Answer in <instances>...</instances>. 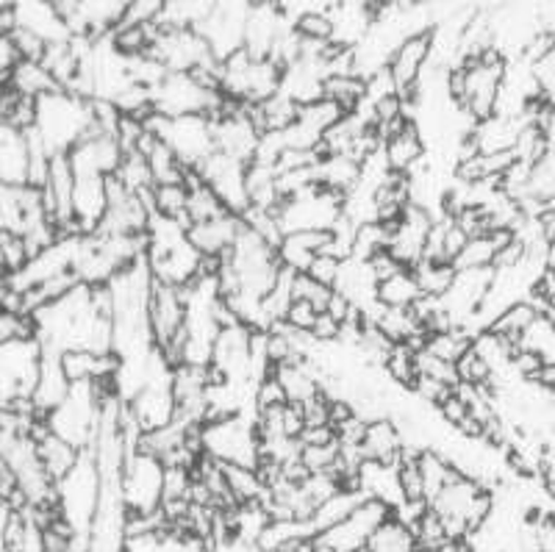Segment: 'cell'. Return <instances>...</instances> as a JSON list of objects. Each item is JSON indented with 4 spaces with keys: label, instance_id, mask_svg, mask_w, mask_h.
I'll list each match as a JSON object with an SVG mask.
<instances>
[{
    "label": "cell",
    "instance_id": "cell-8",
    "mask_svg": "<svg viewBox=\"0 0 555 552\" xmlns=\"http://www.w3.org/2000/svg\"><path fill=\"white\" fill-rule=\"evenodd\" d=\"M42 342H3L0 345V395L3 406L14 400H31L42 372Z\"/></svg>",
    "mask_w": 555,
    "mask_h": 552
},
{
    "label": "cell",
    "instance_id": "cell-23",
    "mask_svg": "<svg viewBox=\"0 0 555 552\" xmlns=\"http://www.w3.org/2000/svg\"><path fill=\"white\" fill-rule=\"evenodd\" d=\"M272 375L284 386L286 400L295 406H306L322 391V375L314 361H284L272 370Z\"/></svg>",
    "mask_w": 555,
    "mask_h": 552
},
{
    "label": "cell",
    "instance_id": "cell-20",
    "mask_svg": "<svg viewBox=\"0 0 555 552\" xmlns=\"http://www.w3.org/2000/svg\"><path fill=\"white\" fill-rule=\"evenodd\" d=\"M384 156L389 170L398 172V176H409L416 164L428 156V142H425L414 119H409L405 126H400L398 131L384 139Z\"/></svg>",
    "mask_w": 555,
    "mask_h": 552
},
{
    "label": "cell",
    "instance_id": "cell-46",
    "mask_svg": "<svg viewBox=\"0 0 555 552\" xmlns=\"http://www.w3.org/2000/svg\"><path fill=\"white\" fill-rule=\"evenodd\" d=\"M370 267H373V272H375V281H378V283L389 281V278H395V275H398V272L409 270V267H405V264L400 261V258H395V256H391L389 251H380L378 256H373V258H370Z\"/></svg>",
    "mask_w": 555,
    "mask_h": 552
},
{
    "label": "cell",
    "instance_id": "cell-29",
    "mask_svg": "<svg viewBox=\"0 0 555 552\" xmlns=\"http://www.w3.org/2000/svg\"><path fill=\"white\" fill-rule=\"evenodd\" d=\"M3 87H12L17 89L20 94H28V98H44V94L51 92H59V81L51 76V69L44 67L42 62H28V59H23V62L14 67L12 76L3 81Z\"/></svg>",
    "mask_w": 555,
    "mask_h": 552
},
{
    "label": "cell",
    "instance_id": "cell-35",
    "mask_svg": "<svg viewBox=\"0 0 555 552\" xmlns=\"http://www.w3.org/2000/svg\"><path fill=\"white\" fill-rule=\"evenodd\" d=\"M411 272L416 275V283H420V290H423L425 297H444L450 286H453L455 275H459L455 264L428 261V258H423Z\"/></svg>",
    "mask_w": 555,
    "mask_h": 552
},
{
    "label": "cell",
    "instance_id": "cell-4",
    "mask_svg": "<svg viewBox=\"0 0 555 552\" xmlns=\"http://www.w3.org/2000/svg\"><path fill=\"white\" fill-rule=\"evenodd\" d=\"M220 87L236 103H264L284 87V67L275 59H253L242 48L222 62Z\"/></svg>",
    "mask_w": 555,
    "mask_h": 552
},
{
    "label": "cell",
    "instance_id": "cell-21",
    "mask_svg": "<svg viewBox=\"0 0 555 552\" xmlns=\"http://www.w3.org/2000/svg\"><path fill=\"white\" fill-rule=\"evenodd\" d=\"M356 489L364 491L370 500H380L391 509H400L405 502L403 489H400L398 464H380V461H364L356 477Z\"/></svg>",
    "mask_w": 555,
    "mask_h": 552
},
{
    "label": "cell",
    "instance_id": "cell-25",
    "mask_svg": "<svg viewBox=\"0 0 555 552\" xmlns=\"http://www.w3.org/2000/svg\"><path fill=\"white\" fill-rule=\"evenodd\" d=\"M245 189L250 208H267V211H272V208H281V203H284L275 164H264L259 158H253L247 164Z\"/></svg>",
    "mask_w": 555,
    "mask_h": 552
},
{
    "label": "cell",
    "instance_id": "cell-40",
    "mask_svg": "<svg viewBox=\"0 0 555 552\" xmlns=\"http://www.w3.org/2000/svg\"><path fill=\"white\" fill-rule=\"evenodd\" d=\"M336 290L328 283H320L311 278L309 272H297L295 275V300H306L317 308V311H328L331 300H334Z\"/></svg>",
    "mask_w": 555,
    "mask_h": 552
},
{
    "label": "cell",
    "instance_id": "cell-14",
    "mask_svg": "<svg viewBox=\"0 0 555 552\" xmlns=\"http://www.w3.org/2000/svg\"><path fill=\"white\" fill-rule=\"evenodd\" d=\"M186 325V286H172L153 278L151 328L158 350H167Z\"/></svg>",
    "mask_w": 555,
    "mask_h": 552
},
{
    "label": "cell",
    "instance_id": "cell-30",
    "mask_svg": "<svg viewBox=\"0 0 555 552\" xmlns=\"http://www.w3.org/2000/svg\"><path fill=\"white\" fill-rule=\"evenodd\" d=\"M420 544H416V534L414 527L409 522H403L400 516H395L391 511L389 519L370 536L366 541L364 552H416Z\"/></svg>",
    "mask_w": 555,
    "mask_h": 552
},
{
    "label": "cell",
    "instance_id": "cell-47",
    "mask_svg": "<svg viewBox=\"0 0 555 552\" xmlns=\"http://www.w3.org/2000/svg\"><path fill=\"white\" fill-rule=\"evenodd\" d=\"M341 331H345V325H341V322H336L328 311H322L320 320H317V325H314V331H311V336H314L320 345H334V342L341 339Z\"/></svg>",
    "mask_w": 555,
    "mask_h": 552
},
{
    "label": "cell",
    "instance_id": "cell-2",
    "mask_svg": "<svg viewBox=\"0 0 555 552\" xmlns=\"http://www.w3.org/2000/svg\"><path fill=\"white\" fill-rule=\"evenodd\" d=\"M37 128L51 153H69L92 131V101L59 89L37 101Z\"/></svg>",
    "mask_w": 555,
    "mask_h": 552
},
{
    "label": "cell",
    "instance_id": "cell-11",
    "mask_svg": "<svg viewBox=\"0 0 555 552\" xmlns=\"http://www.w3.org/2000/svg\"><path fill=\"white\" fill-rule=\"evenodd\" d=\"M192 172H195L206 187L215 189L217 197L225 203L228 211L240 214V217H245V214L250 211V201H247V189H245V172H247L245 162L215 151L208 158H203Z\"/></svg>",
    "mask_w": 555,
    "mask_h": 552
},
{
    "label": "cell",
    "instance_id": "cell-34",
    "mask_svg": "<svg viewBox=\"0 0 555 552\" xmlns=\"http://www.w3.org/2000/svg\"><path fill=\"white\" fill-rule=\"evenodd\" d=\"M423 297V290H420L416 275L411 270H403L389 281L378 283V303L386 308H414Z\"/></svg>",
    "mask_w": 555,
    "mask_h": 552
},
{
    "label": "cell",
    "instance_id": "cell-13",
    "mask_svg": "<svg viewBox=\"0 0 555 552\" xmlns=\"http://www.w3.org/2000/svg\"><path fill=\"white\" fill-rule=\"evenodd\" d=\"M211 123H215L217 151L225 153V156L231 158H240V162L245 164H250L253 158H256L264 133L256 128V123H253L250 114H247L245 103L231 101L228 112L220 114V117H215Z\"/></svg>",
    "mask_w": 555,
    "mask_h": 552
},
{
    "label": "cell",
    "instance_id": "cell-12",
    "mask_svg": "<svg viewBox=\"0 0 555 552\" xmlns=\"http://www.w3.org/2000/svg\"><path fill=\"white\" fill-rule=\"evenodd\" d=\"M430 62H434V31L411 34V37H405L395 48L386 67H389L395 87H398V94L403 101H414L416 89H420V81L428 73Z\"/></svg>",
    "mask_w": 555,
    "mask_h": 552
},
{
    "label": "cell",
    "instance_id": "cell-31",
    "mask_svg": "<svg viewBox=\"0 0 555 552\" xmlns=\"http://www.w3.org/2000/svg\"><path fill=\"white\" fill-rule=\"evenodd\" d=\"M153 211L190 228V183H158L151 192Z\"/></svg>",
    "mask_w": 555,
    "mask_h": 552
},
{
    "label": "cell",
    "instance_id": "cell-43",
    "mask_svg": "<svg viewBox=\"0 0 555 552\" xmlns=\"http://www.w3.org/2000/svg\"><path fill=\"white\" fill-rule=\"evenodd\" d=\"M320 314H322V311H317L311 303L295 300V303H292V308H289V314H286V320L281 322V325H289V328H295V331L311 333V331H314L317 320H320Z\"/></svg>",
    "mask_w": 555,
    "mask_h": 552
},
{
    "label": "cell",
    "instance_id": "cell-36",
    "mask_svg": "<svg viewBox=\"0 0 555 552\" xmlns=\"http://www.w3.org/2000/svg\"><path fill=\"white\" fill-rule=\"evenodd\" d=\"M117 178H120V183L128 192H137V195H151L153 187H156L151 162H147V156L142 151L126 153L120 170H117Z\"/></svg>",
    "mask_w": 555,
    "mask_h": 552
},
{
    "label": "cell",
    "instance_id": "cell-44",
    "mask_svg": "<svg viewBox=\"0 0 555 552\" xmlns=\"http://www.w3.org/2000/svg\"><path fill=\"white\" fill-rule=\"evenodd\" d=\"M533 67V78H537V87L544 98H553L555 94V48H550L542 59L530 64Z\"/></svg>",
    "mask_w": 555,
    "mask_h": 552
},
{
    "label": "cell",
    "instance_id": "cell-19",
    "mask_svg": "<svg viewBox=\"0 0 555 552\" xmlns=\"http://www.w3.org/2000/svg\"><path fill=\"white\" fill-rule=\"evenodd\" d=\"M42 372H39L37 391H34L31 400L34 408H37V414L48 420V414H53V411L67 400L73 383H69L67 372H64L62 367V352L51 350V347H42Z\"/></svg>",
    "mask_w": 555,
    "mask_h": 552
},
{
    "label": "cell",
    "instance_id": "cell-18",
    "mask_svg": "<svg viewBox=\"0 0 555 552\" xmlns=\"http://www.w3.org/2000/svg\"><path fill=\"white\" fill-rule=\"evenodd\" d=\"M242 220L240 214L234 211H225L215 220H206V222H195L190 226V242L197 247V253L206 258H225L231 253V247L236 245V239H240Z\"/></svg>",
    "mask_w": 555,
    "mask_h": 552
},
{
    "label": "cell",
    "instance_id": "cell-33",
    "mask_svg": "<svg viewBox=\"0 0 555 552\" xmlns=\"http://www.w3.org/2000/svg\"><path fill=\"white\" fill-rule=\"evenodd\" d=\"M37 98H28V94H20L17 89L3 87L0 94V126H12L17 131H31L37 128Z\"/></svg>",
    "mask_w": 555,
    "mask_h": 552
},
{
    "label": "cell",
    "instance_id": "cell-7",
    "mask_svg": "<svg viewBox=\"0 0 555 552\" xmlns=\"http://www.w3.org/2000/svg\"><path fill=\"white\" fill-rule=\"evenodd\" d=\"M167 464L151 452L128 450L122 466V500L128 514H153L165 502Z\"/></svg>",
    "mask_w": 555,
    "mask_h": 552
},
{
    "label": "cell",
    "instance_id": "cell-17",
    "mask_svg": "<svg viewBox=\"0 0 555 552\" xmlns=\"http://www.w3.org/2000/svg\"><path fill=\"white\" fill-rule=\"evenodd\" d=\"M0 187H31L28 131L0 126Z\"/></svg>",
    "mask_w": 555,
    "mask_h": 552
},
{
    "label": "cell",
    "instance_id": "cell-49",
    "mask_svg": "<svg viewBox=\"0 0 555 552\" xmlns=\"http://www.w3.org/2000/svg\"><path fill=\"white\" fill-rule=\"evenodd\" d=\"M416 552H428V550H416Z\"/></svg>",
    "mask_w": 555,
    "mask_h": 552
},
{
    "label": "cell",
    "instance_id": "cell-32",
    "mask_svg": "<svg viewBox=\"0 0 555 552\" xmlns=\"http://www.w3.org/2000/svg\"><path fill=\"white\" fill-rule=\"evenodd\" d=\"M322 98L334 101L336 106L345 108L347 114L359 112L361 103L366 98V78L356 76V73H339V76H328L322 84Z\"/></svg>",
    "mask_w": 555,
    "mask_h": 552
},
{
    "label": "cell",
    "instance_id": "cell-9",
    "mask_svg": "<svg viewBox=\"0 0 555 552\" xmlns=\"http://www.w3.org/2000/svg\"><path fill=\"white\" fill-rule=\"evenodd\" d=\"M281 226L286 233L292 231H334L345 217V197L325 187H314L304 195L286 197L278 208Z\"/></svg>",
    "mask_w": 555,
    "mask_h": 552
},
{
    "label": "cell",
    "instance_id": "cell-42",
    "mask_svg": "<svg viewBox=\"0 0 555 552\" xmlns=\"http://www.w3.org/2000/svg\"><path fill=\"white\" fill-rule=\"evenodd\" d=\"M12 37V42L17 44L20 56L28 59V62H42L44 51H48V39H42L39 34L28 31V28H17V31L7 34Z\"/></svg>",
    "mask_w": 555,
    "mask_h": 552
},
{
    "label": "cell",
    "instance_id": "cell-37",
    "mask_svg": "<svg viewBox=\"0 0 555 552\" xmlns=\"http://www.w3.org/2000/svg\"><path fill=\"white\" fill-rule=\"evenodd\" d=\"M225 211H228L225 203L217 197L215 189L206 187L195 172H190V226L215 220V217H220V214Z\"/></svg>",
    "mask_w": 555,
    "mask_h": 552
},
{
    "label": "cell",
    "instance_id": "cell-5",
    "mask_svg": "<svg viewBox=\"0 0 555 552\" xmlns=\"http://www.w3.org/2000/svg\"><path fill=\"white\" fill-rule=\"evenodd\" d=\"M101 497H103L101 466H98L92 452L83 450L76 470L59 480V509H62V516L73 525L76 534L92 536V525H95L98 509H101Z\"/></svg>",
    "mask_w": 555,
    "mask_h": 552
},
{
    "label": "cell",
    "instance_id": "cell-15",
    "mask_svg": "<svg viewBox=\"0 0 555 552\" xmlns=\"http://www.w3.org/2000/svg\"><path fill=\"white\" fill-rule=\"evenodd\" d=\"M434 226H436V214L425 211V208L420 206H409L398 222H391L389 253L395 258H400L409 270H414L416 264L425 258Z\"/></svg>",
    "mask_w": 555,
    "mask_h": 552
},
{
    "label": "cell",
    "instance_id": "cell-24",
    "mask_svg": "<svg viewBox=\"0 0 555 552\" xmlns=\"http://www.w3.org/2000/svg\"><path fill=\"white\" fill-rule=\"evenodd\" d=\"M331 231H292L281 239L278 258L295 272H309L311 261L328 247Z\"/></svg>",
    "mask_w": 555,
    "mask_h": 552
},
{
    "label": "cell",
    "instance_id": "cell-38",
    "mask_svg": "<svg viewBox=\"0 0 555 552\" xmlns=\"http://www.w3.org/2000/svg\"><path fill=\"white\" fill-rule=\"evenodd\" d=\"M292 28L300 39L306 42H334L336 37V23L331 17V12H322V9H311V12L297 14L292 20Z\"/></svg>",
    "mask_w": 555,
    "mask_h": 552
},
{
    "label": "cell",
    "instance_id": "cell-27",
    "mask_svg": "<svg viewBox=\"0 0 555 552\" xmlns=\"http://www.w3.org/2000/svg\"><path fill=\"white\" fill-rule=\"evenodd\" d=\"M544 311H547V303L537 300V297H528V300H519L514 303V306L505 308L489 331H494L498 336H503V339H508L512 345L519 347L525 333L530 331V325H533Z\"/></svg>",
    "mask_w": 555,
    "mask_h": 552
},
{
    "label": "cell",
    "instance_id": "cell-48",
    "mask_svg": "<svg viewBox=\"0 0 555 552\" xmlns=\"http://www.w3.org/2000/svg\"><path fill=\"white\" fill-rule=\"evenodd\" d=\"M544 314H547V317H550V320H553V322H555V297H553V300H550V303H547V311H544Z\"/></svg>",
    "mask_w": 555,
    "mask_h": 552
},
{
    "label": "cell",
    "instance_id": "cell-26",
    "mask_svg": "<svg viewBox=\"0 0 555 552\" xmlns=\"http://www.w3.org/2000/svg\"><path fill=\"white\" fill-rule=\"evenodd\" d=\"M364 500H366V495L361 489H350V486H341V489L334 491L328 500L320 502V509H317L314 516L309 519L311 536L325 534V530L336 527L339 522H345L347 516L353 514V511L359 509Z\"/></svg>",
    "mask_w": 555,
    "mask_h": 552
},
{
    "label": "cell",
    "instance_id": "cell-39",
    "mask_svg": "<svg viewBox=\"0 0 555 552\" xmlns=\"http://www.w3.org/2000/svg\"><path fill=\"white\" fill-rule=\"evenodd\" d=\"M31 258L34 256L31 251H28L26 239L0 231V261H3V275H17V272H23Z\"/></svg>",
    "mask_w": 555,
    "mask_h": 552
},
{
    "label": "cell",
    "instance_id": "cell-22",
    "mask_svg": "<svg viewBox=\"0 0 555 552\" xmlns=\"http://www.w3.org/2000/svg\"><path fill=\"white\" fill-rule=\"evenodd\" d=\"M403 434H400L398 422L391 416H378V420L366 422L361 450L366 461H380V464H398L403 455Z\"/></svg>",
    "mask_w": 555,
    "mask_h": 552
},
{
    "label": "cell",
    "instance_id": "cell-28",
    "mask_svg": "<svg viewBox=\"0 0 555 552\" xmlns=\"http://www.w3.org/2000/svg\"><path fill=\"white\" fill-rule=\"evenodd\" d=\"M361 172H364V164L356 162V158L339 156V153H325L320 162V187L347 197L359 187Z\"/></svg>",
    "mask_w": 555,
    "mask_h": 552
},
{
    "label": "cell",
    "instance_id": "cell-6",
    "mask_svg": "<svg viewBox=\"0 0 555 552\" xmlns=\"http://www.w3.org/2000/svg\"><path fill=\"white\" fill-rule=\"evenodd\" d=\"M145 126L156 133L162 142L176 151L190 170H195L203 158H208L217 151L215 147V123L206 114H190V117H165V114H153L145 119Z\"/></svg>",
    "mask_w": 555,
    "mask_h": 552
},
{
    "label": "cell",
    "instance_id": "cell-10",
    "mask_svg": "<svg viewBox=\"0 0 555 552\" xmlns=\"http://www.w3.org/2000/svg\"><path fill=\"white\" fill-rule=\"evenodd\" d=\"M391 511L395 509L386 505V502L370 500V497H366L345 522H339V525L325 530V534L314 536V539L320 541V544L328 547L331 552H364L370 536L389 519Z\"/></svg>",
    "mask_w": 555,
    "mask_h": 552
},
{
    "label": "cell",
    "instance_id": "cell-1",
    "mask_svg": "<svg viewBox=\"0 0 555 552\" xmlns=\"http://www.w3.org/2000/svg\"><path fill=\"white\" fill-rule=\"evenodd\" d=\"M505 73H508V59L498 48H492V51L448 69V92L469 117L483 123L498 114Z\"/></svg>",
    "mask_w": 555,
    "mask_h": 552
},
{
    "label": "cell",
    "instance_id": "cell-41",
    "mask_svg": "<svg viewBox=\"0 0 555 552\" xmlns=\"http://www.w3.org/2000/svg\"><path fill=\"white\" fill-rule=\"evenodd\" d=\"M23 339H39L37 317L3 311V314H0V345H3V342H23Z\"/></svg>",
    "mask_w": 555,
    "mask_h": 552
},
{
    "label": "cell",
    "instance_id": "cell-16",
    "mask_svg": "<svg viewBox=\"0 0 555 552\" xmlns=\"http://www.w3.org/2000/svg\"><path fill=\"white\" fill-rule=\"evenodd\" d=\"M44 201L62 233H78L76 226V170L67 153H56L51 162V176L44 183Z\"/></svg>",
    "mask_w": 555,
    "mask_h": 552
},
{
    "label": "cell",
    "instance_id": "cell-3",
    "mask_svg": "<svg viewBox=\"0 0 555 552\" xmlns=\"http://www.w3.org/2000/svg\"><path fill=\"white\" fill-rule=\"evenodd\" d=\"M201 450L220 464H236L259 470L261 436L256 414H234L211 420L201 427Z\"/></svg>",
    "mask_w": 555,
    "mask_h": 552
},
{
    "label": "cell",
    "instance_id": "cell-45",
    "mask_svg": "<svg viewBox=\"0 0 555 552\" xmlns=\"http://www.w3.org/2000/svg\"><path fill=\"white\" fill-rule=\"evenodd\" d=\"M339 272H341V261L336 256H328V253H320L309 267L311 278H317L320 283H328V286H334V290H336V281H339Z\"/></svg>",
    "mask_w": 555,
    "mask_h": 552
}]
</instances>
